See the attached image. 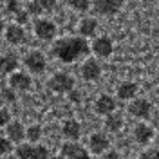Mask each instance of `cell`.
Returning a JSON list of instances; mask_svg holds the SVG:
<instances>
[{
	"label": "cell",
	"mask_w": 159,
	"mask_h": 159,
	"mask_svg": "<svg viewBox=\"0 0 159 159\" xmlns=\"http://www.w3.org/2000/svg\"><path fill=\"white\" fill-rule=\"evenodd\" d=\"M51 51H52V56L60 60L61 63H74L89 54L90 45L81 36H63V38L54 40Z\"/></svg>",
	"instance_id": "1"
},
{
	"label": "cell",
	"mask_w": 159,
	"mask_h": 159,
	"mask_svg": "<svg viewBox=\"0 0 159 159\" xmlns=\"http://www.w3.org/2000/svg\"><path fill=\"white\" fill-rule=\"evenodd\" d=\"M15 154H16V159H51L49 148L40 145V143H20L15 148Z\"/></svg>",
	"instance_id": "2"
},
{
	"label": "cell",
	"mask_w": 159,
	"mask_h": 159,
	"mask_svg": "<svg viewBox=\"0 0 159 159\" xmlns=\"http://www.w3.org/2000/svg\"><path fill=\"white\" fill-rule=\"evenodd\" d=\"M47 87L56 94H69L74 89V78L67 72H54L47 81Z\"/></svg>",
	"instance_id": "3"
},
{
	"label": "cell",
	"mask_w": 159,
	"mask_h": 159,
	"mask_svg": "<svg viewBox=\"0 0 159 159\" xmlns=\"http://www.w3.org/2000/svg\"><path fill=\"white\" fill-rule=\"evenodd\" d=\"M129 0H94L90 6L99 16H116Z\"/></svg>",
	"instance_id": "4"
},
{
	"label": "cell",
	"mask_w": 159,
	"mask_h": 159,
	"mask_svg": "<svg viewBox=\"0 0 159 159\" xmlns=\"http://www.w3.org/2000/svg\"><path fill=\"white\" fill-rule=\"evenodd\" d=\"M33 29H34V34L42 42H52V40L56 38V33H58L56 24L47 18H36L34 24H33Z\"/></svg>",
	"instance_id": "5"
},
{
	"label": "cell",
	"mask_w": 159,
	"mask_h": 159,
	"mask_svg": "<svg viewBox=\"0 0 159 159\" xmlns=\"http://www.w3.org/2000/svg\"><path fill=\"white\" fill-rule=\"evenodd\" d=\"M24 65L25 69L29 70L31 74H43L45 69H47V60H45V54L42 51H31L25 54L24 58Z\"/></svg>",
	"instance_id": "6"
},
{
	"label": "cell",
	"mask_w": 159,
	"mask_h": 159,
	"mask_svg": "<svg viewBox=\"0 0 159 159\" xmlns=\"http://www.w3.org/2000/svg\"><path fill=\"white\" fill-rule=\"evenodd\" d=\"M127 110L130 112V116H134L138 119H148L150 114H152V103L145 98H134L129 103Z\"/></svg>",
	"instance_id": "7"
},
{
	"label": "cell",
	"mask_w": 159,
	"mask_h": 159,
	"mask_svg": "<svg viewBox=\"0 0 159 159\" xmlns=\"http://www.w3.org/2000/svg\"><path fill=\"white\" fill-rule=\"evenodd\" d=\"M61 157L63 159H90L89 150L76 141H67L61 145Z\"/></svg>",
	"instance_id": "8"
},
{
	"label": "cell",
	"mask_w": 159,
	"mask_h": 159,
	"mask_svg": "<svg viewBox=\"0 0 159 159\" xmlns=\"http://www.w3.org/2000/svg\"><path fill=\"white\" fill-rule=\"evenodd\" d=\"M110 147V139L103 132H94L89 138V154L92 156H101L105 154Z\"/></svg>",
	"instance_id": "9"
},
{
	"label": "cell",
	"mask_w": 159,
	"mask_h": 159,
	"mask_svg": "<svg viewBox=\"0 0 159 159\" xmlns=\"http://www.w3.org/2000/svg\"><path fill=\"white\" fill-rule=\"evenodd\" d=\"M33 81H31V76L27 72H22V70H16L9 74V89L15 90V92H24V90H29Z\"/></svg>",
	"instance_id": "10"
},
{
	"label": "cell",
	"mask_w": 159,
	"mask_h": 159,
	"mask_svg": "<svg viewBox=\"0 0 159 159\" xmlns=\"http://www.w3.org/2000/svg\"><path fill=\"white\" fill-rule=\"evenodd\" d=\"M154 138H156V130L152 129L148 123H138L134 127V139H136L138 145H141V147L150 145L154 141Z\"/></svg>",
	"instance_id": "11"
},
{
	"label": "cell",
	"mask_w": 159,
	"mask_h": 159,
	"mask_svg": "<svg viewBox=\"0 0 159 159\" xmlns=\"http://www.w3.org/2000/svg\"><path fill=\"white\" fill-rule=\"evenodd\" d=\"M92 52L98 58H109L110 54L114 52V43L109 36H98L92 42Z\"/></svg>",
	"instance_id": "12"
},
{
	"label": "cell",
	"mask_w": 159,
	"mask_h": 159,
	"mask_svg": "<svg viewBox=\"0 0 159 159\" xmlns=\"http://www.w3.org/2000/svg\"><path fill=\"white\" fill-rule=\"evenodd\" d=\"M81 78L87 81H96L101 78V63L96 58L85 60V63L81 65Z\"/></svg>",
	"instance_id": "13"
},
{
	"label": "cell",
	"mask_w": 159,
	"mask_h": 159,
	"mask_svg": "<svg viewBox=\"0 0 159 159\" xmlns=\"http://www.w3.org/2000/svg\"><path fill=\"white\" fill-rule=\"evenodd\" d=\"M6 134H7V139H9L11 143L15 145H20V143H24V139H25V127L20 123V121H9L7 125H6Z\"/></svg>",
	"instance_id": "14"
},
{
	"label": "cell",
	"mask_w": 159,
	"mask_h": 159,
	"mask_svg": "<svg viewBox=\"0 0 159 159\" xmlns=\"http://www.w3.org/2000/svg\"><path fill=\"white\" fill-rule=\"evenodd\" d=\"M94 109L99 116H109L112 112H116V99L109 94H101L94 103Z\"/></svg>",
	"instance_id": "15"
},
{
	"label": "cell",
	"mask_w": 159,
	"mask_h": 159,
	"mask_svg": "<svg viewBox=\"0 0 159 159\" xmlns=\"http://www.w3.org/2000/svg\"><path fill=\"white\" fill-rule=\"evenodd\" d=\"M20 65V60L15 52H6L0 56V74H13L16 72Z\"/></svg>",
	"instance_id": "16"
},
{
	"label": "cell",
	"mask_w": 159,
	"mask_h": 159,
	"mask_svg": "<svg viewBox=\"0 0 159 159\" xmlns=\"http://www.w3.org/2000/svg\"><path fill=\"white\" fill-rule=\"evenodd\" d=\"M6 40L11 45H20L25 42V31L22 25H16V24H11L6 27Z\"/></svg>",
	"instance_id": "17"
},
{
	"label": "cell",
	"mask_w": 159,
	"mask_h": 159,
	"mask_svg": "<svg viewBox=\"0 0 159 159\" xmlns=\"http://www.w3.org/2000/svg\"><path fill=\"white\" fill-rule=\"evenodd\" d=\"M138 90H139L138 83H134V81H123L118 87V90H116V96L121 101H132V99L136 98Z\"/></svg>",
	"instance_id": "18"
},
{
	"label": "cell",
	"mask_w": 159,
	"mask_h": 159,
	"mask_svg": "<svg viewBox=\"0 0 159 159\" xmlns=\"http://www.w3.org/2000/svg\"><path fill=\"white\" fill-rule=\"evenodd\" d=\"M80 36L81 38H92V36H96V33H98V20L96 18H83L80 22Z\"/></svg>",
	"instance_id": "19"
},
{
	"label": "cell",
	"mask_w": 159,
	"mask_h": 159,
	"mask_svg": "<svg viewBox=\"0 0 159 159\" xmlns=\"http://www.w3.org/2000/svg\"><path fill=\"white\" fill-rule=\"evenodd\" d=\"M61 134L69 139V141H76L81 136V127H80V123L76 119H67V121H63Z\"/></svg>",
	"instance_id": "20"
},
{
	"label": "cell",
	"mask_w": 159,
	"mask_h": 159,
	"mask_svg": "<svg viewBox=\"0 0 159 159\" xmlns=\"http://www.w3.org/2000/svg\"><path fill=\"white\" fill-rule=\"evenodd\" d=\"M105 127L109 132H119L121 127H123V116L119 114V112H112L109 116H105Z\"/></svg>",
	"instance_id": "21"
},
{
	"label": "cell",
	"mask_w": 159,
	"mask_h": 159,
	"mask_svg": "<svg viewBox=\"0 0 159 159\" xmlns=\"http://www.w3.org/2000/svg\"><path fill=\"white\" fill-rule=\"evenodd\" d=\"M25 139L29 141L31 145L38 143L42 139V127L40 125H31L29 129H25Z\"/></svg>",
	"instance_id": "22"
},
{
	"label": "cell",
	"mask_w": 159,
	"mask_h": 159,
	"mask_svg": "<svg viewBox=\"0 0 159 159\" xmlns=\"http://www.w3.org/2000/svg\"><path fill=\"white\" fill-rule=\"evenodd\" d=\"M22 11H24V7H22L20 0H6V13L11 15L13 18H15V16H18Z\"/></svg>",
	"instance_id": "23"
},
{
	"label": "cell",
	"mask_w": 159,
	"mask_h": 159,
	"mask_svg": "<svg viewBox=\"0 0 159 159\" xmlns=\"http://www.w3.org/2000/svg\"><path fill=\"white\" fill-rule=\"evenodd\" d=\"M67 4H69L70 7L74 11H78V13H85V11L90 9V0H67Z\"/></svg>",
	"instance_id": "24"
},
{
	"label": "cell",
	"mask_w": 159,
	"mask_h": 159,
	"mask_svg": "<svg viewBox=\"0 0 159 159\" xmlns=\"http://www.w3.org/2000/svg\"><path fill=\"white\" fill-rule=\"evenodd\" d=\"M25 13L29 16H40L43 11H42V7H40V4L36 0H31V2H27V6H25Z\"/></svg>",
	"instance_id": "25"
},
{
	"label": "cell",
	"mask_w": 159,
	"mask_h": 159,
	"mask_svg": "<svg viewBox=\"0 0 159 159\" xmlns=\"http://www.w3.org/2000/svg\"><path fill=\"white\" fill-rule=\"evenodd\" d=\"M13 150H15V145L7 138H2L0 136V154H11Z\"/></svg>",
	"instance_id": "26"
},
{
	"label": "cell",
	"mask_w": 159,
	"mask_h": 159,
	"mask_svg": "<svg viewBox=\"0 0 159 159\" xmlns=\"http://www.w3.org/2000/svg\"><path fill=\"white\" fill-rule=\"evenodd\" d=\"M136 159H159V148H147V150H143Z\"/></svg>",
	"instance_id": "27"
},
{
	"label": "cell",
	"mask_w": 159,
	"mask_h": 159,
	"mask_svg": "<svg viewBox=\"0 0 159 159\" xmlns=\"http://www.w3.org/2000/svg\"><path fill=\"white\" fill-rule=\"evenodd\" d=\"M36 2L40 4L42 11H52L56 7V0H36Z\"/></svg>",
	"instance_id": "28"
},
{
	"label": "cell",
	"mask_w": 159,
	"mask_h": 159,
	"mask_svg": "<svg viewBox=\"0 0 159 159\" xmlns=\"http://www.w3.org/2000/svg\"><path fill=\"white\" fill-rule=\"evenodd\" d=\"M2 98L6 99V101H9V103H15L16 101V96H15V90H11V89H4L2 92Z\"/></svg>",
	"instance_id": "29"
},
{
	"label": "cell",
	"mask_w": 159,
	"mask_h": 159,
	"mask_svg": "<svg viewBox=\"0 0 159 159\" xmlns=\"http://www.w3.org/2000/svg\"><path fill=\"white\" fill-rule=\"evenodd\" d=\"M9 121H11V114H9V110L0 109V127H6V125H7Z\"/></svg>",
	"instance_id": "30"
},
{
	"label": "cell",
	"mask_w": 159,
	"mask_h": 159,
	"mask_svg": "<svg viewBox=\"0 0 159 159\" xmlns=\"http://www.w3.org/2000/svg\"><path fill=\"white\" fill-rule=\"evenodd\" d=\"M67 98H69L70 103H81V92L76 90V89H72L69 92V96H67Z\"/></svg>",
	"instance_id": "31"
},
{
	"label": "cell",
	"mask_w": 159,
	"mask_h": 159,
	"mask_svg": "<svg viewBox=\"0 0 159 159\" xmlns=\"http://www.w3.org/2000/svg\"><path fill=\"white\" fill-rule=\"evenodd\" d=\"M101 159H121V156L116 150H107L105 154H101Z\"/></svg>",
	"instance_id": "32"
},
{
	"label": "cell",
	"mask_w": 159,
	"mask_h": 159,
	"mask_svg": "<svg viewBox=\"0 0 159 159\" xmlns=\"http://www.w3.org/2000/svg\"><path fill=\"white\" fill-rule=\"evenodd\" d=\"M4 29H6V24H4V20L0 18V33H2Z\"/></svg>",
	"instance_id": "33"
},
{
	"label": "cell",
	"mask_w": 159,
	"mask_h": 159,
	"mask_svg": "<svg viewBox=\"0 0 159 159\" xmlns=\"http://www.w3.org/2000/svg\"><path fill=\"white\" fill-rule=\"evenodd\" d=\"M51 159H63L61 156H56V157H51Z\"/></svg>",
	"instance_id": "34"
},
{
	"label": "cell",
	"mask_w": 159,
	"mask_h": 159,
	"mask_svg": "<svg viewBox=\"0 0 159 159\" xmlns=\"http://www.w3.org/2000/svg\"><path fill=\"white\" fill-rule=\"evenodd\" d=\"M156 136H157V139H159V130H157V132H156Z\"/></svg>",
	"instance_id": "35"
},
{
	"label": "cell",
	"mask_w": 159,
	"mask_h": 159,
	"mask_svg": "<svg viewBox=\"0 0 159 159\" xmlns=\"http://www.w3.org/2000/svg\"><path fill=\"white\" fill-rule=\"evenodd\" d=\"M27 2H31V0H27Z\"/></svg>",
	"instance_id": "36"
}]
</instances>
